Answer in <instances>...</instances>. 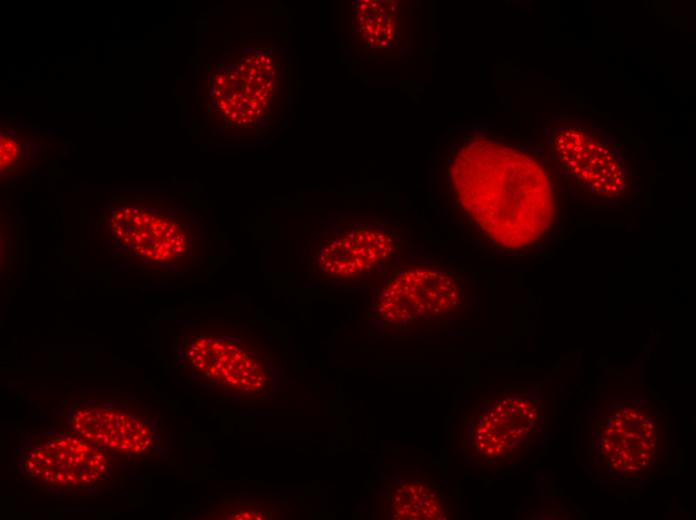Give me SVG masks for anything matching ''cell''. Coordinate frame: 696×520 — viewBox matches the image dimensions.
<instances>
[{"label": "cell", "instance_id": "obj_1", "mask_svg": "<svg viewBox=\"0 0 696 520\" xmlns=\"http://www.w3.org/2000/svg\"><path fill=\"white\" fill-rule=\"evenodd\" d=\"M450 178L462 208L498 245L527 246L551 224L554 202L547 173L521 151L475 138L457 151Z\"/></svg>", "mask_w": 696, "mask_h": 520}, {"label": "cell", "instance_id": "obj_2", "mask_svg": "<svg viewBox=\"0 0 696 520\" xmlns=\"http://www.w3.org/2000/svg\"><path fill=\"white\" fill-rule=\"evenodd\" d=\"M111 230L127 251L160 267L187 266L204 248L198 228L172 210L128 205L114 213Z\"/></svg>", "mask_w": 696, "mask_h": 520}, {"label": "cell", "instance_id": "obj_3", "mask_svg": "<svg viewBox=\"0 0 696 520\" xmlns=\"http://www.w3.org/2000/svg\"><path fill=\"white\" fill-rule=\"evenodd\" d=\"M188 356L206 376L244 396H259L270 384V352L246 330L200 337L189 347Z\"/></svg>", "mask_w": 696, "mask_h": 520}, {"label": "cell", "instance_id": "obj_4", "mask_svg": "<svg viewBox=\"0 0 696 520\" xmlns=\"http://www.w3.org/2000/svg\"><path fill=\"white\" fill-rule=\"evenodd\" d=\"M278 83L274 59L266 52L246 56L215 82V100L231 124L249 127L272 108Z\"/></svg>", "mask_w": 696, "mask_h": 520}, {"label": "cell", "instance_id": "obj_5", "mask_svg": "<svg viewBox=\"0 0 696 520\" xmlns=\"http://www.w3.org/2000/svg\"><path fill=\"white\" fill-rule=\"evenodd\" d=\"M459 299V289L447 274L413 269L401 273L382 290L377 310L389 322L405 323L448 314Z\"/></svg>", "mask_w": 696, "mask_h": 520}, {"label": "cell", "instance_id": "obj_6", "mask_svg": "<svg viewBox=\"0 0 696 520\" xmlns=\"http://www.w3.org/2000/svg\"><path fill=\"white\" fill-rule=\"evenodd\" d=\"M561 163L594 192L615 196L624 189L622 164L611 149L584 131L567 129L555 139Z\"/></svg>", "mask_w": 696, "mask_h": 520}, {"label": "cell", "instance_id": "obj_7", "mask_svg": "<svg viewBox=\"0 0 696 520\" xmlns=\"http://www.w3.org/2000/svg\"><path fill=\"white\" fill-rule=\"evenodd\" d=\"M392 244L383 232L357 229L326 244L318 256V266L329 275L352 277L384 262L393 250Z\"/></svg>", "mask_w": 696, "mask_h": 520}, {"label": "cell", "instance_id": "obj_8", "mask_svg": "<svg viewBox=\"0 0 696 520\" xmlns=\"http://www.w3.org/2000/svg\"><path fill=\"white\" fill-rule=\"evenodd\" d=\"M359 34L373 48H386L396 37V4L392 1L362 0L356 5Z\"/></svg>", "mask_w": 696, "mask_h": 520}, {"label": "cell", "instance_id": "obj_9", "mask_svg": "<svg viewBox=\"0 0 696 520\" xmlns=\"http://www.w3.org/2000/svg\"><path fill=\"white\" fill-rule=\"evenodd\" d=\"M396 518L413 520L439 519L442 505L438 495L426 484L406 482L391 497Z\"/></svg>", "mask_w": 696, "mask_h": 520}, {"label": "cell", "instance_id": "obj_10", "mask_svg": "<svg viewBox=\"0 0 696 520\" xmlns=\"http://www.w3.org/2000/svg\"><path fill=\"white\" fill-rule=\"evenodd\" d=\"M18 154L16 143L10 138L1 140V167H5L12 163Z\"/></svg>", "mask_w": 696, "mask_h": 520}, {"label": "cell", "instance_id": "obj_11", "mask_svg": "<svg viewBox=\"0 0 696 520\" xmlns=\"http://www.w3.org/2000/svg\"><path fill=\"white\" fill-rule=\"evenodd\" d=\"M49 446H50V447H52V448H54V447H55V444H54V443H51V442H49Z\"/></svg>", "mask_w": 696, "mask_h": 520}, {"label": "cell", "instance_id": "obj_12", "mask_svg": "<svg viewBox=\"0 0 696 520\" xmlns=\"http://www.w3.org/2000/svg\"><path fill=\"white\" fill-rule=\"evenodd\" d=\"M144 444H145L146 446H148V445L150 444V441H149V440H146Z\"/></svg>", "mask_w": 696, "mask_h": 520}]
</instances>
